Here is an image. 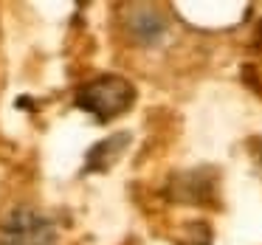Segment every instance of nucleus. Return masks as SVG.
<instances>
[{"instance_id":"f257e3e1","label":"nucleus","mask_w":262,"mask_h":245,"mask_svg":"<svg viewBox=\"0 0 262 245\" xmlns=\"http://www.w3.org/2000/svg\"><path fill=\"white\" fill-rule=\"evenodd\" d=\"M136 102V87L133 82L121 79V76H99V79L88 82L76 93V107L91 113L96 121H113L121 113L133 107Z\"/></svg>"},{"instance_id":"f03ea898","label":"nucleus","mask_w":262,"mask_h":245,"mask_svg":"<svg viewBox=\"0 0 262 245\" xmlns=\"http://www.w3.org/2000/svg\"><path fill=\"white\" fill-rule=\"evenodd\" d=\"M57 226L31 206L12 209L0 222V245H57Z\"/></svg>"},{"instance_id":"7ed1b4c3","label":"nucleus","mask_w":262,"mask_h":245,"mask_svg":"<svg viewBox=\"0 0 262 245\" xmlns=\"http://www.w3.org/2000/svg\"><path fill=\"white\" fill-rule=\"evenodd\" d=\"M127 23H130V34L136 37L138 42H144V46L158 42L166 31V20L161 17L152 6H136V12H133V17L127 20Z\"/></svg>"},{"instance_id":"20e7f679","label":"nucleus","mask_w":262,"mask_h":245,"mask_svg":"<svg viewBox=\"0 0 262 245\" xmlns=\"http://www.w3.org/2000/svg\"><path fill=\"white\" fill-rule=\"evenodd\" d=\"M127 144H130V136H127V132H116V136L104 138L102 144H96V147L88 152V169H93V172L110 169V164L124 152Z\"/></svg>"}]
</instances>
